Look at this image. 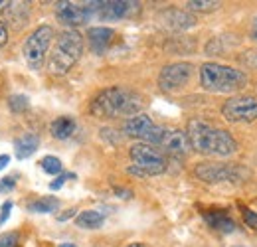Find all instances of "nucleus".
Listing matches in <instances>:
<instances>
[{
  "label": "nucleus",
  "mask_w": 257,
  "mask_h": 247,
  "mask_svg": "<svg viewBox=\"0 0 257 247\" xmlns=\"http://www.w3.org/2000/svg\"><path fill=\"white\" fill-rule=\"evenodd\" d=\"M188 141H190V149L196 153L206 156H231L237 153V143L235 139L220 127L200 121V119H192L188 123Z\"/></svg>",
  "instance_id": "nucleus-1"
},
{
  "label": "nucleus",
  "mask_w": 257,
  "mask_h": 247,
  "mask_svg": "<svg viewBox=\"0 0 257 247\" xmlns=\"http://www.w3.org/2000/svg\"><path fill=\"white\" fill-rule=\"evenodd\" d=\"M145 101L143 95L128 87H109L91 101V113L99 119H117V117H135L141 113Z\"/></svg>",
  "instance_id": "nucleus-2"
},
{
  "label": "nucleus",
  "mask_w": 257,
  "mask_h": 247,
  "mask_svg": "<svg viewBox=\"0 0 257 247\" xmlns=\"http://www.w3.org/2000/svg\"><path fill=\"white\" fill-rule=\"evenodd\" d=\"M200 85L210 93L241 91L247 85V75L231 65L208 62L200 67Z\"/></svg>",
  "instance_id": "nucleus-3"
},
{
  "label": "nucleus",
  "mask_w": 257,
  "mask_h": 247,
  "mask_svg": "<svg viewBox=\"0 0 257 247\" xmlns=\"http://www.w3.org/2000/svg\"><path fill=\"white\" fill-rule=\"evenodd\" d=\"M83 54V36L77 30H65L58 36L56 48L50 56L48 69L52 75H65Z\"/></svg>",
  "instance_id": "nucleus-4"
},
{
  "label": "nucleus",
  "mask_w": 257,
  "mask_h": 247,
  "mask_svg": "<svg viewBox=\"0 0 257 247\" xmlns=\"http://www.w3.org/2000/svg\"><path fill=\"white\" fill-rule=\"evenodd\" d=\"M133 166H128V174L147 178V176H157L166 170V158L162 156L161 151L153 149L151 145L137 143L128 151Z\"/></svg>",
  "instance_id": "nucleus-5"
},
{
  "label": "nucleus",
  "mask_w": 257,
  "mask_h": 247,
  "mask_svg": "<svg viewBox=\"0 0 257 247\" xmlns=\"http://www.w3.org/2000/svg\"><path fill=\"white\" fill-rule=\"evenodd\" d=\"M52 40H54V28L52 26H40L26 38V42L22 46V54H24V60H26L30 69L40 71L44 67L48 50L52 46Z\"/></svg>",
  "instance_id": "nucleus-6"
},
{
  "label": "nucleus",
  "mask_w": 257,
  "mask_h": 247,
  "mask_svg": "<svg viewBox=\"0 0 257 247\" xmlns=\"http://www.w3.org/2000/svg\"><path fill=\"white\" fill-rule=\"evenodd\" d=\"M164 131L166 129H162L161 125H157L149 115H145V113H139L135 117H128L127 121L123 123V133L127 137L143 141L145 145H161L162 137H164Z\"/></svg>",
  "instance_id": "nucleus-7"
},
{
  "label": "nucleus",
  "mask_w": 257,
  "mask_h": 247,
  "mask_svg": "<svg viewBox=\"0 0 257 247\" xmlns=\"http://www.w3.org/2000/svg\"><path fill=\"white\" fill-rule=\"evenodd\" d=\"M196 176L202 182L208 184H220V182H237L247 176V172L241 166L235 164H220V162H202L196 166Z\"/></svg>",
  "instance_id": "nucleus-8"
},
{
  "label": "nucleus",
  "mask_w": 257,
  "mask_h": 247,
  "mask_svg": "<svg viewBox=\"0 0 257 247\" xmlns=\"http://www.w3.org/2000/svg\"><path fill=\"white\" fill-rule=\"evenodd\" d=\"M222 115L229 123H251L257 119V99L255 97H231L222 105Z\"/></svg>",
  "instance_id": "nucleus-9"
},
{
  "label": "nucleus",
  "mask_w": 257,
  "mask_h": 247,
  "mask_svg": "<svg viewBox=\"0 0 257 247\" xmlns=\"http://www.w3.org/2000/svg\"><path fill=\"white\" fill-rule=\"evenodd\" d=\"M56 16L65 26H81L87 24L95 16V2L77 4V2H56Z\"/></svg>",
  "instance_id": "nucleus-10"
},
{
  "label": "nucleus",
  "mask_w": 257,
  "mask_h": 247,
  "mask_svg": "<svg viewBox=\"0 0 257 247\" xmlns=\"http://www.w3.org/2000/svg\"><path fill=\"white\" fill-rule=\"evenodd\" d=\"M194 73V65L188 62H176V63H168L164 65L159 75V85H161L162 91H178L182 89Z\"/></svg>",
  "instance_id": "nucleus-11"
},
{
  "label": "nucleus",
  "mask_w": 257,
  "mask_h": 247,
  "mask_svg": "<svg viewBox=\"0 0 257 247\" xmlns=\"http://www.w3.org/2000/svg\"><path fill=\"white\" fill-rule=\"evenodd\" d=\"M141 4L131 2V0H109V2H95V16L101 20L113 22V20H123L139 12Z\"/></svg>",
  "instance_id": "nucleus-12"
},
{
  "label": "nucleus",
  "mask_w": 257,
  "mask_h": 247,
  "mask_svg": "<svg viewBox=\"0 0 257 247\" xmlns=\"http://www.w3.org/2000/svg\"><path fill=\"white\" fill-rule=\"evenodd\" d=\"M161 147L172 156H184L188 155L190 151V141H188V135L186 131H180V129H170V131H164V137L161 141Z\"/></svg>",
  "instance_id": "nucleus-13"
},
{
  "label": "nucleus",
  "mask_w": 257,
  "mask_h": 247,
  "mask_svg": "<svg viewBox=\"0 0 257 247\" xmlns=\"http://www.w3.org/2000/svg\"><path fill=\"white\" fill-rule=\"evenodd\" d=\"M162 24L170 30H188L196 26V18L192 14L184 12V10H176V8H170V10H164L161 14Z\"/></svg>",
  "instance_id": "nucleus-14"
},
{
  "label": "nucleus",
  "mask_w": 257,
  "mask_h": 247,
  "mask_svg": "<svg viewBox=\"0 0 257 247\" xmlns=\"http://www.w3.org/2000/svg\"><path fill=\"white\" fill-rule=\"evenodd\" d=\"M113 38H115V30H113V28L95 26V28H89V30H87L89 46H91V50L95 52L97 56H103V54L109 50Z\"/></svg>",
  "instance_id": "nucleus-15"
},
{
  "label": "nucleus",
  "mask_w": 257,
  "mask_h": 247,
  "mask_svg": "<svg viewBox=\"0 0 257 247\" xmlns=\"http://www.w3.org/2000/svg\"><path fill=\"white\" fill-rule=\"evenodd\" d=\"M204 219H206V223H208L212 229L222 231V233H231V231H235V227H237L235 221L227 216L225 212H220V210L206 212V214H204Z\"/></svg>",
  "instance_id": "nucleus-16"
},
{
  "label": "nucleus",
  "mask_w": 257,
  "mask_h": 247,
  "mask_svg": "<svg viewBox=\"0 0 257 247\" xmlns=\"http://www.w3.org/2000/svg\"><path fill=\"white\" fill-rule=\"evenodd\" d=\"M38 147H40V137L34 135V133H26V135H22L14 141V151H16V156L20 160L30 158L38 151Z\"/></svg>",
  "instance_id": "nucleus-17"
},
{
  "label": "nucleus",
  "mask_w": 257,
  "mask_h": 247,
  "mask_svg": "<svg viewBox=\"0 0 257 247\" xmlns=\"http://www.w3.org/2000/svg\"><path fill=\"white\" fill-rule=\"evenodd\" d=\"M75 119L73 117H60V119H56L52 127H50V133H52V137L54 139H58V141H65V139H69L73 133H75Z\"/></svg>",
  "instance_id": "nucleus-18"
},
{
  "label": "nucleus",
  "mask_w": 257,
  "mask_h": 247,
  "mask_svg": "<svg viewBox=\"0 0 257 247\" xmlns=\"http://www.w3.org/2000/svg\"><path fill=\"white\" fill-rule=\"evenodd\" d=\"M75 223L79 227H83V229H97V227H101L105 223V216L101 212H97V210H85V212H81L79 216L75 217Z\"/></svg>",
  "instance_id": "nucleus-19"
},
{
  "label": "nucleus",
  "mask_w": 257,
  "mask_h": 247,
  "mask_svg": "<svg viewBox=\"0 0 257 247\" xmlns=\"http://www.w3.org/2000/svg\"><path fill=\"white\" fill-rule=\"evenodd\" d=\"M58 208H60V200L54 196H44V198H38L28 204V210L34 214H52Z\"/></svg>",
  "instance_id": "nucleus-20"
},
{
  "label": "nucleus",
  "mask_w": 257,
  "mask_h": 247,
  "mask_svg": "<svg viewBox=\"0 0 257 247\" xmlns=\"http://www.w3.org/2000/svg\"><path fill=\"white\" fill-rule=\"evenodd\" d=\"M8 107H10L12 113H24V111L30 109V99L26 95H20V93L10 95L8 97Z\"/></svg>",
  "instance_id": "nucleus-21"
},
{
  "label": "nucleus",
  "mask_w": 257,
  "mask_h": 247,
  "mask_svg": "<svg viewBox=\"0 0 257 247\" xmlns=\"http://www.w3.org/2000/svg\"><path fill=\"white\" fill-rule=\"evenodd\" d=\"M40 166H42V170H44L46 174H52V176L62 174V168H64L62 160L56 158V156H44L42 162H40Z\"/></svg>",
  "instance_id": "nucleus-22"
},
{
  "label": "nucleus",
  "mask_w": 257,
  "mask_h": 247,
  "mask_svg": "<svg viewBox=\"0 0 257 247\" xmlns=\"http://www.w3.org/2000/svg\"><path fill=\"white\" fill-rule=\"evenodd\" d=\"M186 6H188V10H198V12H212V10L220 8L222 4H220V2H216V0H190V2H186Z\"/></svg>",
  "instance_id": "nucleus-23"
},
{
  "label": "nucleus",
  "mask_w": 257,
  "mask_h": 247,
  "mask_svg": "<svg viewBox=\"0 0 257 247\" xmlns=\"http://www.w3.org/2000/svg\"><path fill=\"white\" fill-rule=\"evenodd\" d=\"M18 241H20L18 231H8L0 235V247H18Z\"/></svg>",
  "instance_id": "nucleus-24"
},
{
  "label": "nucleus",
  "mask_w": 257,
  "mask_h": 247,
  "mask_svg": "<svg viewBox=\"0 0 257 247\" xmlns=\"http://www.w3.org/2000/svg\"><path fill=\"white\" fill-rule=\"evenodd\" d=\"M241 216H243V221H245L249 227L257 229V212L249 210V208H245V206H241Z\"/></svg>",
  "instance_id": "nucleus-25"
},
{
  "label": "nucleus",
  "mask_w": 257,
  "mask_h": 247,
  "mask_svg": "<svg viewBox=\"0 0 257 247\" xmlns=\"http://www.w3.org/2000/svg\"><path fill=\"white\" fill-rule=\"evenodd\" d=\"M73 178H75L73 172H62L54 182H50V190H60L65 184V180H73Z\"/></svg>",
  "instance_id": "nucleus-26"
},
{
  "label": "nucleus",
  "mask_w": 257,
  "mask_h": 247,
  "mask_svg": "<svg viewBox=\"0 0 257 247\" xmlns=\"http://www.w3.org/2000/svg\"><path fill=\"white\" fill-rule=\"evenodd\" d=\"M16 188V180L14 176H4L0 180V194H6V192H12Z\"/></svg>",
  "instance_id": "nucleus-27"
},
{
  "label": "nucleus",
  "mask_w": 257,
  "mask_h": 247,
  "mask_svg": "<svg viewBox=\"0 0 257 247\" xmlns=\"http://www.w3.org/2000/svg\"><path fill=\"white\" fill-rule=\"evenodd\" d=\"M12 208H14V204H12L10 200H6V202L2 204V208H0V225H2V223H6V219L10 217Z\"/></svg>",
  "instance_id": "nucleus-28"
},
{
  "label": "nucleus",
  "mask_w": 257,
  "mask_h": 247,
  "mask_svg": "<svg viewBox=\"0 0 257 247\" xmlns=\"http://www.w3.org/2000/svg\"><path fill=\"white\" fill-rule=\"evenodd\" d=\"M6 40H8V30L4 28V24L0 22V46H4L6 44Z\"/></svg>",
  "instance_id": "nucleus-29"
},
{
  "label": "nucleus",
  "mask_w": 257,
  "mask_h": 247,
  "mask_svg": "<svg viewBox=\"0 0 257 247\" xmlns=\"http://www.w3.org/2000/svg\"><path fill=\"white\" fill-rule=\"evenodd\" d=\"M8 164H10V156H8V155H0V170H2V168H6Z\"/></svg>",
  "instance_id": "nucleus-30"
},
{
  "label": "nucleus",
  "mask_w": 257,
  "mask_h": 247,
  "mask_svg": "<svg viewBox=\"0 0 257 247\" xmlns=\"http://www.w3.org/2000/svg\"><path fill=\"white\" fill-rule=\"evenodd\" d=\"M73 216H75V210H67L65 214H62V216H58V219H60V221H65L67 217H73Z\"/></svg>",
  "instance_id": "nucleus-31"
},
{
  "label": "nucleus",
  "mask_w": 257,
  "mask_h": 247,
  "mask_svg": "<svg viewBox=\"0 0 257 247\" xmlns=\"http://www.w3.org/2000/svg\"><path fill=\"white\" fill-rule=\"evenodd\" d=\"M117 194H121V198H131V190H123V188H115Z\"/></svg>",
  "instance_id": "nucleus-32"
},
{
  "label": "nucleus",
  "mask_w": 257,
  "mask_h": 247,
  "mask_svg": "<svg viewBox=\"0 0 257 247\" xmlns=\"http://www.w3.org/2000/svg\"><path fill=\"white\" fill-rule=\"evenodd\" d=\"M60 247H77V245H75V243H62Z\"/></svg>",
  "instance_id": "nucleus-33"
},
{
  "label": "nucleus",
  "mask_w": 257,
  "mask_h": 247,
  "mask_svg": "<svg viewBox=\"0 0 257 247\" xmlns=\"http://www.w3.org/2000/svg\"><path fill=\"white\" fill-rule=\"evenodd\" d=\"M128 247H145V245H143V243H131Z\"/></svg>",
  "instance_id": "nucleus-34"
},
{
  "label": "nucleus",
  "mask_w": 257,
  "mask_h": 247,
  "mask_svg": "<svg viewBox=\"0 0 257 247\" xmlns=\"http://www.w3.org/2000/svg\"><path fill=\"white\" fill-rule=\"evenodd\" d=\"M2 6H8V2H4V0H0V8H2Z\"/></svg>",
  "instance_id": "nucleus-35"
},
{
  "label": "nucleus",
  "mask_w": 257,
  "mask_h": 247,
  "mask_svg": "<svg viewBox=\"0 0 257 247\" xmlns=\"http://www.w3.org/2000/svg\"><path fill=\"white\" fill-rule=\"evenodd\" d=\"M253 38H255V40H257V32H255V34H253Z\"/></svg>",
  "instance_id": "nucleus-36"
}]
</instances>
